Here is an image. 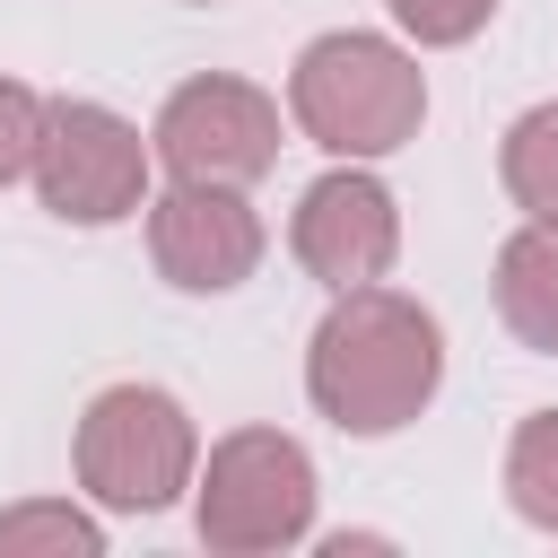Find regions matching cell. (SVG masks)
I'll use <instances>...</instances> for the list:
<instances>
[{
    "instance_id": "cell-1",
    "label": "cell",
    "mask_w": 558,
    "mask_h": 558,
    "mask_svg": "<svg viewBox=\"0 0 558 558\" xmlns=\"http://www.w3.org/2000/svg\"><path fill=\"white\" fill-rule=\"evenodd\" d=\"M445 384V331L427 305L392 296V288H340V305L323 314L314 349H305V392L340 436H392L410 427Z\"/></svg>"
},
{
    "instance_id": "cell-2",
    "label": "cell",
    "mask_w": 558,
    "mask_h": 558,
    "mask_svg": "<svg viewBox=\"0 0 558 558\" xmlns=\"http://www.w3.org/2000/svg\"><path fill=\"white\" fill-rule=\"evenodd\" d=\"M288 105H296L314 148H331V157H392L401 140H418L427 78H418V61L401 44L349 26V35H323V44L296 52Z\"/></svg>"
},
{
    "instance_id": "cell-3",
    "label": "cell",
    "mask_w": 558,
    "mask_h": 558,
    "mask_svg": "<svg viewBox=\"0 0 558 558\" xmlns=\"http://www.w3.org/2000/svg\"><path fill=\"white\" fill-rule=\"evenodd\" d=\"M192 462H201L192 418H183V401L157 392V384H113V392H96L87 418H78V488H87L96 506H113V514H157V506H174V497L192 488Z\"/></svg>"
},
{
    "instance_id": "cell-4",
    "label": "cell",
    "mask_w": 558,
    "mask_h": 558,
    "mask_svg": "<svg viewBox=\"0 0 558 558\" xmlns=\"http://www.w3.org/2000/svg\"><path fill=\"white\" fill-rule=\"evenodd\" d=\"M201 541L227 558H262L314 532V462L296 436L279 427H235L227 445H209L201 471Z\"/></svg>"
},
{
    "instance_id": "cell-5",
    "label": "cell",
    "mask_w": 558,
    "mask_h": 558,
    "mask_svg": "<svg viewBox=\"0 0 558 558\" xmlns=\"http://www.w3.org/2000/svg\"><path fill=\"white\" fill-rule=\"evenodd\" d=\"M35 192H44V209L52 218H70V227H113V218H131L140 209V192H148V148H140V131L113 113V105H78V96H61V105H44V131H35Z\"/></svg>"
},
{
    "instance_id": "cell-6",
    "label": "cell",
    "mask_w": 558,
    "mask_h": 558,
    "mask_svg": "<svg viewBox=\"0 0 558 558\" xmlns=\"http://www.w3.org/2000/svg\"><path fill=\"white\" fill-rule=\"evenodd\" d=\"M157 157L174 183H253L279 166V105L244 78H192L157 113Z\"/></svg>"
},
{
    "instance_id": "cell-7",
    "label": "cell",
    "mask_w": 558,
    "mask_h": 558,
    "mask_svg": "<svg viewBox=\"0 0 558 558\" xmlns=\"http://www.w3.org/2000/svg\"><path fill=\"white\" fill-rule=\"evenodd\" d=\"M148 253L183 296H227L262 262V218L244 209L235 183H174L148 209Z\"/></svg>"
},
{
    "instance_id": "cell-8",
    "label": "cell",
    "mask_w": 558,
    "mask_h": 558,
    "mask_svg": "<svg viewBox=\"0 0 558 558\" xmlns=\"http://www.w3.org/2000/svg\"><path fill=\"white\" fill-rule=\"evenodd\" d=\"M288 244H296V262H305L323 288H366V279H384L392 253H401V209H392V192H384L375 174L340 166V174L305 183Z\"/></svg>"
},
{
    "instance_id": "cell-9",
    "label": "cell",
    "mask_w": 558,
    "mask_h": 558,
    "mask_svg": "<svg viewBox=\"0 0 558 558\" xmlns=\"http://www.w3.org/2000/svg\"><path fill=\"white\" fill-rule=\"evenodd\" d=\"M497 314L523 349H549L558 357V227H514L497 244Z\"/></svg>"
},
{
    "instance_id": "cell-10",
    "label": "cell",
    "mask_w": 558,
    "mask_h": 558,
    "mask_svg": "<svg viewBox=\"0 0 558 558\" xmlns=\"http://www.w3.org/2000/svg\"><path fill=\"white\" fill-rule=\"evenodd\" d=\"M497 174H506L514 209H532L541 227H558V105H532V113L506 131Z\"/></svg>"
},
{
    "instance_id": "cell-11",
    "label": "cell",
    "mask_w": 558,
    "mask_h": 558,
    "mask_svg": "<svg viewBox=\"0 0 558 558\" xmlns=\"http://www.w3.org/2000/svg\"><path fill=\"white\" fill-rule=\"evenodd\" d=\"M506 497H514L523 523L558 532V410H532L514 427V445H506Z\"/></svg>"
},
{
    "instance_id": "cell-12",
    "label": "cell",
    "mask_w": 558,
    "mask_h": 558,
    "mask_svg": "<svg viewBox=\"0 0 558 558\" xmlns=\"http://www.w3.org/2000/svg\"><path fill=\"white\" fill-rule=\"evenodd\" d=\"M105 532L78 506H9L0 514V558H96Z\"/></svg>"
},
{
    "instance_id": "cell-13",
    "label": "cell",
    "mask_w": 558,
    "mask_h": 558,
    "mask_svg": "<svg viewBox=\"0 0 558 558\" xmlns=\"http://www.w3.org/2000/svg\"><path fill=\"white\" fill-rule=\"evenodd\" d=\"M384 9H392L418 44H471V35L488 26V9H497V0H384Z\"/></svg>"
},
{
    "instance_id": "cell-14",
    "label": "cell",
    "mask_w": 558,
    "mask_h": 558,
    "mask_svg": "<svg viewBox=\"0 0 558 558\" xmlns=\"http://www.w3.org/2000/svg\"><path fill=\"white\" fill-rule=\"evenodd\" d=\"M35 131H44V96L0 78V183H17L35 166Z\"/></svg>"
},
{
    "instance_id": "cell-15",
    "label": "cell",
    "mask_w": 558,
    "mask_h": 558,
    "mask_svg": "<svg viewBox=\"0 0 558 558\" xmlns=\"http://www.w3.org/2000/svg\"><path fill=\"white\" fill-rule=\"evenodd\" d=\"M192 9H209V0H192Z\"/></svg>"
}]
</instances>
